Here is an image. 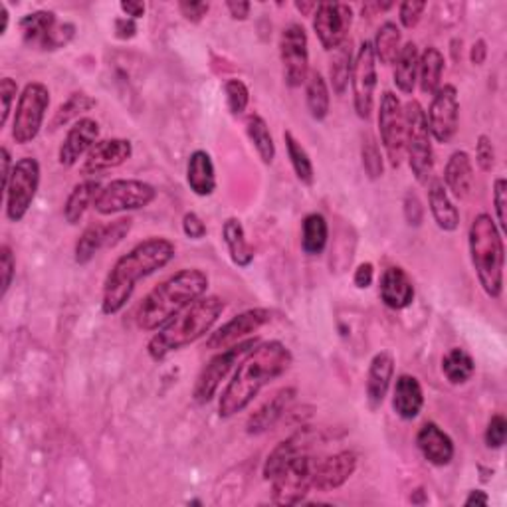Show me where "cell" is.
Returning a JSON list of instances; mask_svg holds the SVG:
<instances>
[{"instance_id": "obj_1", "label": "cell", "mask_w": 507, "mask_h": 507, "mask_svg": "<svg viewBox=\"0 0 507 507\" xmlns=\"http://www.w3.org/2000/svg\"><path fill=\"white\" fill-rule=\"evenodd\" d=\"M294 363V355L281 341H266L256 345L238 365L232 380L222 390L218 401L220 419H232L252 404L260 390L281 377Z\"/></svg>"}, {"instance_id": "obj_2", "label": "cell", "mask_w": 507, "mask_h": 507, "mask_svg": "<svg viewBox=\"0 0 507 507\" xmlns=\"http://www.w3.org/2000/svg\"><path fill=\"white\" fill-rule=\"evenodd\" d=\"M175 256V244L163 236H151L133 246L127 254L117 258L114 268L109 269L104 284V298H101V311L106 315L119 313L131 299L135 286L171 264Z\"/></svg>"}, {"instance_id": "obj_3", "label": "cell", "mask_w": 507, "mask_h": 507, "mask_svg": "<svg viewBox=\"0 0 507 507\" xmlns=\"http://www.w3.org/2000/svg\"><path fill=\"white\" fill-rule=\"evenodd\" d=\"M208 289V276L198 268H185L155 286L137 309V325L143 331H157L177 313L195 303Z\"/></svg>"}, {"instance_id": "obj_4", "label": "cell", "mask_w": 507, "mask_h": 507, "mask_svg": "<svg viewBox=\"0 0 507 507\" xmlns=\"http://www.w3.org/2000/svg\"><path fill=\"white\" fill-rule=\"evenodd\" d=\"M224 311V299L218 296H202L195 303H190L173 319H168L159 333L151 337L147 343V353L153 360H163L171 353L180 351L190 343L205 337Z\"/></svg>"}, {"instance_id": "obj_5", "label": "cell", "mask_w": 507, "mask_h": 507, "mask_svg": "<svg viewBox=\"0 0 507 507\" xmlns=\"http://www.w3.org/2000/svg\"><path fill=\"white\" fill-rule=\"evenodd\" d=\"M468 244L472 266L476 269L483 291L492 299H498L503 291L505 250L502 232L490 214L482 212L472 220Z\"/></svg>"}, {"instance_id": "obj_6", "label": "cell", "mask_w": 507, "mask_h": 507, "mask_svg": "<svg viewBox=\"0 0 507 507\" xmlns=\"http://www.w3.org/2000/svg\"><path fill=\"white\" fill-rule=\"evenodd\" d=\"M404 153L409 155V165L416 180L428 185L434 173L432 135L428 129L426 111L416 99L404 107Z\"/></svg>"}, {"instance_id": "obj_7", "label": "cell", "mask_w": 507, "mask_h": 507, "mask_svg": "<svg viewBox=\"0 0 507 507\" xmlns=\"http://www.w3.org/2000/svg\"><path fill=\"white\" fill-rule=\"evenodd\" d=\"M50 107V89L42 82H30L18 96L13 119V139L18 145H28L38 137Z\"/></svg>"}, {"instance_id": "obj_8", "label": "cell", "mask_w": 507, "mask_h": 507, "mask_svg": "<svg viewBox=\"0 0 507 507\" xmlns=\"http://www.w3.org/2000/svg\"><path fill=\"white\" fill-rule=\"evenodd\" d=\"M313 464L311 452L299 454L286 461L272 476V502L278 505H298L313 490Z\"/></svg>"}, {"instance_id": "obj_9", "label": "cell", "mask_w": 507, "mask_h": 507, "mask_svg": "<svg viewBox=\"0 0 507 507\" xmlns=\"http://www.w3.org/2000/svg\"><path fill=\"white\" fill-rule=\"evenodd\" d=\"M155 198L157 188L149 183H145V180L117 178L111 180L107 187L99 190L94 208L99 214H104V217H111V214L117 212L139 210L149 207Z\"/></svg>"}, {"instance_id": "obj_10", "label": "cell", "mask_w": 507, "mask_h": 507, "mask_svg": "<svg viewBox=\"0 0 507 507\" xmlns=\"http://www.w3.org/2000/svg\"><path fill=\"white\" fill-rule=\"evenodd\" d=\"M256 345H258V337H254V340H244L228 349H222V351L214 355L208 363L202 367V370L197 377L195 389H193L195 401L198 404H207L217 397L220 382L228 377L234 365L238 363L244 355L250 353Z\"/></svg>"}, {"instance_id": "obj_11", "label": "cell", "mask_w": 507, "mask_h": 507, "mask_svg": "<svg viewBox=\"0 0 507 507\" xmlns=\"http://www.w3.org/2000/svg\"><path fill=\"white\" fill-rule=\"evenodd\" d=\"M40 187V163L34 157H22L15 163L6 195V217L10 222H20L26 217Z\"/></svg>"}, {"instance_id": "obj_12", "label": "cell", "mask_w": 507, "mask_h": 507, "mask_svg": "<svg viewBox=\"0 0 507 507\" xmlns=\"http://www.w3.org/2000/svg\"><path fill=\"white\" fill-rule=\"evenodd\" d=\"M353 84V106L360 119H369L375 107L377 89V58L373 52V42H360L357 58L351 72Z\"/></svg>"}, {"instance_id": "obj_13", "label": "cell", "mask_w": 507, "mask_h": 507, "mask_svg": "<svg viewBox=\"0 0 507 507\" xmlns=\"http://www.w3.org/2000/svg\"><path fill=\"white\" fill-rule=\"evenodd\" d=\"M279 58L289 87H301L309 76V40L301 25H289L279 38Z\"/></svg>"}, {"instance_id": "obj_14", "label": "cell", "mask_w": 507, "mask_h": 507, "mask_svg": "<svg viewBox=\"0 0 507 507\" xmlns=\"http://www.w3.org/2000/svg\"><path fill=\"white\" fill-rule=\"evenodd\" d=\"M379 133L390 167L399 168L404 159V109L392 92H385L380 97Z\"/></svg>"}, {"instance_id": "obj_15", "label": "cell", "mask_w": 507, "mask_h": 507, "mask_svg": "<svg viewBox=\"0 0 507 507\" xmlns=\"http://www.w3.org/2000/svg\"><path fill=\"white\" fill-rule=\"evenodd\" d=\"M353 22V8L341 3H319L313 15V30L328 52H335L347 42Z\"/></svg>"}, {"instance_id": "obj_16", "label": "cell", "mask_w": 507, "mask_h": 507, "mask_svg": "<svg viewBox=\"0 0 507 507\" xmlns=\"http://www.w3.org/2000/svg\"><path fill=\"white\" fill-rule=\"evenodd\" d=\"M460 117V101L458 89L452 84L441 86V89L432 96L431 107H428V129L438 143H450L458 131Z\"/></svg>"}, {"instance_id": "obj_17", "label": "cell", "mask_w": 507, "mask_h": 507, "mask_svg": "<svg viewBox=\"0 0 507 507\" xmlns=\"http://www.w3.org/2000/svg\"><path fill=\"white\" fill-rule=\"evenodd\" d=\"M133 220L129 217L117 218L109 224H92V227H87L76 244V262L86 266L94 260L99 250L116 248L129 234Z\"/></svg>"}, {"instance_id": "obj_18", "label": "cell", "mask_w": 507, "mask_h": 507, "mask_svg": "<svg viewBox=\"0 0 507 507\" xmlns=\"http://www.w3.org/2000/svg\"><path fill=\"white\" fill-rule=\"evenodd\" d=\"M269 319H272V311L264 308H254L240 315H234L230 321H227L222 328L208 335L207 349H210V351H222V349L240 343L244 341V337L264 328L266 323H269Z\"/></svg>"}, {"instance_id": "obj_19", "label": "cell", "mask_w": 507, "mask_h": 507, "mask_svg": "<svg viewBox=\"0 0 507 507\" xmlns=\"http://www.w3.org/2000/svg\"><path fill=\"white\" fill-rule=\"evenodd\" d=\"M357 470V456L351 450H341L330 456H315L313 490L328 493L341 488Z\"/></svg>"}, {"instance_id": "obj_20", "label": "cell", "mask_w": 507, "mask_h": 507, "mask_svg": "<svg viewBox=\"0 0 507 507\" xmlns=\"http://www.w3.org/2000/svg\"><path fill=\"white\" fill-rule=\"evenodd\" d=\"M323 428H313V426H303L296 434H291L289 438H286L284 442H279L272 452H269L266 464H264V480L269 482L276 472L289 461L291 458H296L299 454H308L311 450L325 442V436H323Z\"/></svg>"}, {"instance_id": "obj_21", "label": "cell", "mask_w": 507, "mask_h": 507, "mask_svg": "<svg viewBox=\"0 0 507 507\" xmlns=\"http://www.w3.org/2000/svg\"><path fill=\"white\" fill-rule=\"evenodd\" d=\"M99 137V123L92 117L77 119L67 131L58 151V163L62 167H74L86 153L92 151Z\"/></svg>"}, {"instance_id": "obj_22", "label": "cell", "mask_w": 507, "mask_h": 507, "mask_svg": "<svg viewBox=\"0 0 507 507\" xmlns=\"http://www.w3.org/2000/svg\"><path fill=\"white\" fill-rule=\"evenodd\" d=\"M133 155V145L129 139H104L97 141L92 151L86 155L82 165V175H97L107 168H116L127 163Z\"/></svg>"}, {"instance_id": "obj_23", "label": "cell", "mask_w": 507, "mask_h": 507, "mask_svg": "<svg viewBox=\"0 0 507 507\" xmlns=\"http://www.w3.org/2000/svg\"><path fill=\"white\" fill-rule=\"evenodd\" d=\"M296 394L298 390L294 387L279 389L276 394H272V399H268L260 409L250 414V419L246 422V432L256 436L264 434L269 428L276 426L281 421V416L289 411L291 402L296 401Z\"/></svg>"}, {"instance_id": "obj_24", "label": "cell", "mask_w": 507, "mask_h": 507, "mask_svg": "<svg viewBox=\"0 0 507 507\" xmlns=\"http://www.w3.org/2000/svg\"><path fill=\"white\" fill-rule=\"evenodd\" d=\"M416 446L432 466L444 468L454 460V442L436 422H426L416 434Z\"/></svg>"}, {"instance_id": "obj_25", "label": "cell", "mask_w": 507, "mask_h": 507, "mask_svg": "<svg viewBox=\"0 0 507 507\" xmlns=\"http://www.w3.org/2000/svg\"><path fill=\"white\" fill-rule=\"evenodd\" d=\"M379 294L387 308L399 311L414 301V286L409 274L401 266H390L380 276Z\"/></svg>"}, {"instance_id": "obj_26", "label": "cell", "mask_w": 507, "mask_h": 507, "mask_svg": "<svg viewBox=\"0 0 507 507\" xmlns=\"http://www.w3.org/2000/svg\"><path fill=\"white\" fill-rule=\"evenodd\" d=\"M394 375V357L389 351H380L373 357L369 365V375H367V401L369 407L377 411L390 387V380Z\"/></svg>"}, {"instance_id": "obj_27", "label": "cell", "mask_w": 507, "mask_h": 507, "mask_svg": "<svg viewBox=\"0 0 507 507\" xmlns=\"http://www.w3.org/2000/svg\"><path fill=\"white\" fill-rule=\"evenodd\" d=\"M424 407V392L421 380L412 375H401L394 382L392 409L402 421H414Z\"/></svg>"}, {"instance_id": "obj_28", "label": "cell", "mask_w": 507, "mask_h": 507, "mask_svg": "<svg viewBox=\"0 0 507 507\" xmlns=\"http://www.w3.org/2000/svg\"><path fill=\"white\" fill-rule=\"evenodd\" d=\"M444 180L450 193L456 198L466 200L474 190V167L466 151H454L444 168Z\"/></svg>"}, {"instance_id": "obj_29", "label": "cell", "mask_w": 507, "mask_h": 507, "mask_svg": "<svg viewBox=\"0 0 507 507\" xmlns=\"http://www.w3.org/2000/svg\"><path fill=\"white\" fill-rule=\"evenodd\" d=\"M428 202H431V212L436 227L444 232H454L460 227V212L448 195V188L442 180L434 178L428 187Z\"/></svg>"}, {"instance_id": "obj_30", "label": "cell", "mask_w": 507, "mask_h": 507, "mask_svg": "<svg viewBox=\"0 0 507 507\" xmlns=\"http://www.w3.org/2000/svg\"><path fill=\"white\" fill-rule=\"evenodd\" d=\"M187 183L197 197H210L217 190V173L207 151H195L188 157Z\"/></svg>"}, {"instance_id": "obj_31", "label": "cell", "mask_w": 507, "mask_h": 507, "mask_svg": "<svg viewBox=\"0 0 507 507\" xmlns=\"http://www.w3.org/2000/svg\"><path fill=\"white\" fill-rule=\"evenodd\" d=\"M419 64L421 54L414 42H407L399 52V58L394 62V86L402 94H412L414 86L419 82Z\"/></svg>"}, {"instance_id": "obj_32", "label": "cell", "mask_w": 507, "mask_h": 507, "mask_svg": "<svg viewBox=\"0 0 507 507\" xmlns=\"http://www.w3.org/2000/svg\"><path fill=\"white\" fill-rule=\"evenodd\" d=\"M56 25H58V18H56L52 10H38V13L26 15L20 20V30L25 44H28L30 48L44 50L50 32L54 30Z\"/></svg>"}, {"instance_id": "obj_33", "label": "cell", "mask_w": 507, "mask_h": 507, "mask_svg": "<svg viewBox=\"0 0 507 507\" xmlns=\"http://www.w3.org/2000/svg\"><path fill=\"white\" fill-rule=\"evenodd\" d=\"M224 244L228 248L232 262L240 268H248L254 262V248L246 238L242 222L238 218H228L222 227Z\"/></svg>"}, {"instance_id": "obj_34", "label": "cell", "mask_w": 507, "mask_h": 507, "mask_svg": "<svg viewBox=\"0 0 507 507\" xmlns=\"http://www.w3.org/2000/svg\"><path fill=\"white\" fill-rule=\"evenodd\" d=\"M99 190H101V185L97 183V180H84V183L76 185L64 207L66 222L67 224L80 222L84 218V214L87 212V208L96 205Z\"/></svg>"}, {"instance_id": "obj_35", "label": "cell", "mask_w": 507, "mask_h": 507, "mask_svg": "<svg viewBox=\"0 0 507 507\" xmlns=\"http://www.w3.org/2000/svg\"><path fill=\"white\" fill-rule=\"evenodd\" d=\"M442 72H444L442 52L434 46L426 48L421 56V64H419V82H421V92L424 96H434L438 89H441Z\"/></svg>"}, {"instance_id": "obj_36", "label": "cell", "mask_w": 507, "mask_h": 507, "mask_svg": "<svg viewBox=\"0 0 507 507\" xmlns=\"http://www.w3.org/2000/svg\"><path fill=\"white\" fill-rule=\"evenodd\" d=\"M330 240V227L328 220H325L323 214L319 212H311L303 218V227H301V248L303 252L309 256H318L325 250Z\"/></svg>"}, {"instance_id": "obj_37", "label": "cell", "mask_w": 507, "mask_h": 507, "mask_svg": "<svg viewBox=\"0 0 507 507\" xmlns=\"http://www.w3.org/2000/svg\"><path fill=\"white\" fill-rule=\"evenodd\" d=\"M306 104L309 109V116L315 121H323L330 116L331 107V96L330 86L325 82V77L319 72H309L306 80Z\"/></svg>"}, {"instance_id": "obj_38", "label": "cell", "mask_w": 507, "mask_h": 507, "mask_svg": "<svg viewBox=\"0 0 507 507\" xmlns=\"http://www.w3.org/2000/svg\"><path fill=\"white\" fill-rule=\"evenodd\" d=\"M442 373L450 385H466L476 373V363L464 349L454 347L442 357Z\"/></svg>"}, {"instance_id": "obj_39", "label": "cell", "mask_w": 507, "mask_h": 507, "mask_svg": "<svg viewBox=\"0 0 507 507\" xmlns=\"http://www.w3.org/2000/svg\"><path fill=\"white\" fill-rule=\"evenodd\" d=\"M246 131H248V137H250L252 145L256 147V153L260 155L262 163L272 165L276 159V143H274L272 133H269L266 119L258 114L248 116Z\"/></svg>"}, {"instance_id": "obj_40", "label": "cell", "mask_w": 507, "mask_h": 507, "mask_svg": "<svg viewBox=\"0 0 507 507\" xmlns=\"http://www.w3.org/2000/svg\"><path fill=\"white\" fill-rule=\"evenodd\" d=\"M96 106L97 101L92 96H87L86 92H74L58 109H56V114L50 121V129L56 131L67 126V123L74 119H80V116L87 114V111L94 109Z\"/></svg>"}, {"instance_id": "obj_41", "label": "cell", "mask_w": 507, "mask_h": 507, "mask_svg": "<svg viewBox=\"0 0 507 507\" xmlns=\"http://www.w3.org/2000/svg\"><path fill=\"white\" fill-rule=\"evenodd\" d=\"M401 28L394 25V22H385L377 32V38L373 42V52H375V58L385 64L390 66L397 62L399 58V52H401Z\"/></svg>"}, {"instance_id": "obj_42", "label": "cell", "mask_w": 507, "mask_h": 507, "mask_svg": "<svg viewBox=\"0 0 507 507\" xmlns=\"http://www.w3.org/2000/svg\"><path fill=\"white\" fill-rule=\"evenodd\" d=\"M353 64H351V42L341 44L340 48L333 52V58L330 64V80L333 86V92L337 96H343L347 92L349 80H351Z\"/></svg>"}, {"instance_id": "obj_43", "label": "cell", "mask_w": 507, "mask_h": 507, "mask_svg": "<svg viewBox=\"0 0 507 507\" xmlns=\"http://www.w3.org/2000/svg\"><path fill=\"white\" fill-rule=\"evenodd\" d=\"M284 141H286V149H288V157H289V163L294 167V173L296 177L301 180L303 185H313V163L309 159L308 151L303 149V145L294 137V133L286 131L284 133Z\"/></svg>"}, {"instance_id": "obj_44", "label": "cell", "mask_w": 507, "mask_h": 507, "mask_svg": "<svg viewBox=\"0 0 507 507\" xmlns=\"http://www.w3.org/2000/svg\"><path fill=\"white\" fill-rule=\"evenodd\" d=\"M224 94H227V104L232 116H242L248 104H250V89L242 82L230 77V80L224 84Z\"/></svg>"}, {"instance_id": "obj_45", "label": "cell", "mask_w": 507, "mask_h": 507, "mask_svg": "<svg viewBox=\"0 0 507 507\" xmlns=\"http://www.w3.org/2000/svg\"><path fill=\"white\" fill-rule=\"evenodd\" d=\"M360 155H363V167H365L367 177L370 180L382 177L385 165H382V155H380V149H379L375 137L367 135V139L363 141V151H360Z\"/></svg>"}, {"instance_id": "obj_46", "label": "cell", "mask_w": 507, "mask_h": 507, "mask_svg": "<svg viewBox=\"0 0 507 507\" xmlns=\"http://www.w3.org/2000/svg\"><path fill=\"white\" fill-rule=\"evenodd\" d=\"M74 36H76V26L72 25V22H58V25H56L54 30L50 32L44 50H50V52L60 50V48L67 46Z\"/></svg>"}, {"instance_id": "obj_47", "label": "cell", "mask_w": 507, "mask_h": 507, "mask_svg": "<svg viewBox=\"0 0 507 507\" xmlns=\"http://www.w3.org/2000/svg\"><path fill=\"white\" fill-rule=\"evenodd\" d=\"M505 438H507V421L503 414H493L488 428H486V444L488 448L498 450L505 444Z\"/></svg>"}, {"instance_id": "obj_48", "label": "cell", "mask_w": 507, "mask_h": 507, "mask_svg": "<svg viewBox=\"0 0 507 507\" xmlns=\"http://www.w3.org/2000/svg\"><path fill=\"white\" fill-rule=\"evenodd\" d=\"M426 10V3H419V0H407L399 6V20L404 28H414L419 26V22Z\"/></svg>"}, {"instance_id": "obj_49", "label": "cell", "mask_w": 507, "mask_h": 507, "mask_svg": "<svg viewBox=\"0 0 507 507\" xmlns=\"http://www.w3.org/2000/svg\"><path fill=\"white\" fill-rule=\"evenodd\" d=\"M493 207H495V217H498V224L502 232L507 230V217H505V207H507V180L505 178H495L493 183Z\"/></svg>"}, {"instance_id": "obj_50", "label": "cell", "mask_w": 507, "mask_h": 507, "mask_svg": "<svg viewBox=\"0 0 507 507\" xmlns=\"http://www.w3.org/2000/svg\"><path fill=\"white\" fill-rule=\"evenodd\" d=\"M476 163L483 173H490L495 165V149L488 135H480L476 143Z\"/></svg>"}, {"instance_id": "obj_51", "label": "cell", "mask_w": 507, "mask_h": 507, "mask_svg": "<svg viewBox=\"0 0 507 507\" xmlns=\"http://www.w3.org/2000/svg\"><path fill=\"white\" fill-rule=\"evenodd\" d=\"M0 268H3V298H5L8 294L10 286H13L15 272H16L15 254L10 250L8 244H3V248H0Z\"/></svg>"}, {"instance_id": "obj_52", "label": "cell", "mask_w": 507, "mask_h": 507, "mask_svg": "<svg viewBox=\"0 0 507 507\" xmlns=\"http://www.w3.org/2000/svg\"><path fill=\"white\" fill-rule=\"evenodd\" d=\"M16 94H18V86L13 77H3V82H0V96H3V121H0V126L3 127L8 123Z\"/></svg>"}, {"instance_id": "obj_53", "label": "cell", "mask_w": 507, "mask_h": 507, "mask_svg": "<svg viewBox=\"0 0 507 507\" xmlns=\"http://www.w3.org/2000/svg\"><path fill=\"white\" fill-rule=\"evenodd\" d=\"M183 232L190 240H200L207 236V224L202 222L197 212H187L183 217Z\"/></svg>"}, {"instance_id": "obj_54", "label": "cell", "mask_w": 507, "mask_h": 507, "mask_svg": "<svg viewBox=\"0 0 507 507\" xmlns=\"http://www.w3.org/2000/svg\"><path fill=\"white\" fill-rule=\"evenodd\" d=\"M404 214H407V220L411 227H421L422 218H424V208L421 205L419 197L414 193H409L407 198H404Z\"/></svg>"}, {"instance_id": "obj_55", "label": "cell", "mask_w": 507, "mask_h": 507, "mask_svg": "<svg viewBox=\"0 0 507 507\" xmlns=\"http://www.w3.org/2000/svg\"><path fill=\"white\" fill-rule=\"evenodd\" d=\"M208 3H178L180 15L188 22H195V25H198V22L208 15Z\"/></svg>"}, {"instance_id": "obj_56", "label": "cell", "mask_w": 507, "mask_h": 507, "mask_svg": "<svg viewBox=\"0 0 507 507\" xmlns=\"http://www.w3.org/2000/svg\"><path fill=\"white\" fill-rule=\"evenodd\" d=\"M373 279H375V268L370 262H365V264H360L357 269H355V276H353V281H355V286L359 289H367L370 288V284H373Z\"/></svg>"}, {"instance_id": "obj_57", "label": "cell", "mask_w": 507, "mask_h": 507, "mask_svg": "<svg viewBox=\"0 0 507 507\" xmlns=\"http://www.w3.org/2000/svg\"><path fill=\"white\" fill-rule=\"evenodd\" d=\"M114 30H116V36L121 40H129L133 38L135 34H137V25H135L133 18H117L114 22Z\"/></svg>"}, {"instance_id": "obj_58", "label": "cell", "mask_w": 507, "mask_h": 507, "mask_svg": "<svg viewBox=\"0 0 507 507\" xmlns=\"http://www.w3.org/2000/svg\"><path fill=\"white\" fill-rule=\"evenodd\" d=\"M227 8H228V13L234 20H246L248 16H250V8L252 5L250 3H242V0H230V3H227Z\"/></svg>"}, {"instance_id": "obj_59", "label": "cell", "mask_w": 507, "mask_h": 507, "mask_svg": "<svg viewBox=\"0 0 507 507\" xmlns=\"http://www.w3.org/2000/svg\"><path fill=\"white\" fill-rule=\"evenodd\" d=\"M488 58V44L486 40H478L474 42V46L470 50V60L474 66H482Z\"/></svg>"}, {"instance_id": "obj_60", "label": "cell", "mask_w": 507, "mask_h": 507, "mask_svg": "<svg viewBox=\"0 0 507 507\" xmlns=\"http://www.w3.org/2000/svg\"><path fill=\"white\" fill-rule=\"evenodd\" d=\"M123 13L127 15V18H133V20H137L141 16H145V5L143 3H133V0H123V3L119 5Z\"/></svg>"}, {"instance_id": "obj_61", "label": "cell", "mask_w": 507, "mask_h": 507, "mask_svg": "<svg viewBox=\"0 0 507 507\" xmlns=\"http://www.w3.org/2000/svg\"><path fill=\"white\" fill-rule=\"evenodd\" d=\"M0 155H3V190H6L8 187V180H10V175H13V157H10V151L6 147H3V151H0Z\"/></svg>"}, {"instance_id": "obj_62", "label": "cell", "mask_w": 507, "mask_h": 507, "mask_svg": "<svg viewBox=\"0 0 507 507\" xmlns=\"http://www.w3.org/2000/svg\"><path fill=\"white\" fill-rule=\"evenodd\" d=\"M490 503V498H488V493L486 492H482V490H472L470 495L466 498L464 505L472 507V505H488Z\"/></svg>"}, {"instance_id": "obj_63", "label": "cell", "mask_w": 507, "mask_h": 507, "mask_svg": "<svg viewBox=\"0 0 507 507\" xmlns=\"http://www.w3.org/2000/svg\"><path fill=\"white\" fill-rule=\"evenodd\" d=\"M296 8L299 10L301 15L309 16L311 13H315V10H318V3H296Z\"/></svg>"}, {"instance_id": "obj_64", "label": "cell", "mask_w": 507, "mask_h": 507, "mask_svg": "<svg viewBox=\"0 0 507 507\" xmlns=\"http://www.w3.org/2000/svg\"><path fill=\"white\" fill-rule=\"evenodd\" d=\"M0 16H3V28H0V34H6V28H8V8L5 3H0Z\"/></svg>"}]
</instances>
